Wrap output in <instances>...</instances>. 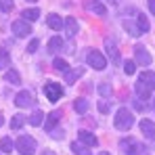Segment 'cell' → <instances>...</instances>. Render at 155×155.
<instances>
[{
	"label": "cell",
	"instance_id": "cell-9",
	"mask_svg": "<svg viewBox=\"0 0 155 155\" xmlns=\"http://www.w3.org/2000/svg\"><path fill=\"white\" fill-rule=\"evenodd\" d=\"M78 140L84 143L86 147H97V143H99V138H97L92 132H88V130H80V132H78Z\"/></svg>",
	"mask_w": 155,
	"mask_h": 155
},
{
	"label": "cell",
	"instance_id": "cell-24",
	"mask_svg": "<svg viewBox=\"0 0 155 155\" xmlns=\"http://www.w3.org/2000/svg\"><path fill=\"white\" fill-rule=\"evenodd\" d=\"M4 80H6V82H11V84H21V78H19V74H17L15 69L4 71Z\"/></svg>",
	"mask_w": 155,
	"mask_h": 155
},
{
	"label": "cell",
	"instance_id": "cell-16",
	"mask_svg": "<svg viewBox=\"0 0 155 155\" xmlns=\"http://www.w3.org/2000/svg\"><path fill=\"white\" fill-rule=\"evenodd\" d=\"M105 46H107V52H109L111 61H113V63H120V51H117V46H115L111 40H105Z\"/></svg>",
	"mask_w": 155,
	"mask_h": 155
},
{
	"label": "cell",
	"instance_id": "cell-12",
	"mask_svg": "<svg viewBox=\"0 0 155 155\" xmlns=\"http://www.w3.org/2000/svg\"><path fill=\"white\" fill-rule=\"evenodd\" d=\"M46 23H48V27H51V29H54V31H61V27H63V23H65V21H63V19H61L57 13H51V15L46 17Z\"/></svg>",
	"mask_w": 155,
	"mask_h": 155
},
{
	"label": "cell",
	"instance_id": "cell-17",
	"mask_svg": "<svg viewBox=\"0 0 155 155\" xmlns=\"http://www.w3.org/2000/svg\"><path fill=\"white\" fill-rule=\"evenodd\" d=\"M21 17H23V21L31 23V21H36V19L40 17V8H25V11L21 13Z\"/></svg>",
	"mask_w": 155,
	"mask_h": 155
},
{
	"label": "cell",
	"instance_id": "cell-23",
	"mask_svg": "<svg viewBox=\"0 0 155 155\" xmlns=\"http://www.w3.org/2000/svg\"><path fill=\"white\" fill-rule=\"evenodd\" d=\"M42 120H44V113H42L40 109H36V111L29 115V124H31V126H40V124H42Z\"/></svg>",
	"mask_w": 155,
	"mask_h": 155
},
{
	"label": "cell",
	"instance_id": "cell-14",
	"mask_svg": "<svg viewBox=\"0 0 155 155\" xmlns=\"http://www.w3.org/2000/svg\"><path fill=\"white\" fill-rule=\"evenodd\" d=\"M15 105H17V107H27V105H31V94H29L27 90L17 92V97H15Z\"/></svg>",
	"mask_w": 155,
	"mask_h": 155
},
{
	"label": "cell",
	"instance_id": "cell-38",
	"mask_svg": "<svg viewBox=\"0 0 155 155\" xmlns=\"http://www.w3.org/2000/svg\"><path fill=\"white\" fill-rule=\"evenodd\" d=\"M44 155H54V153H52V151H46V153H44Z\"/></svg>",
	"mask_w": 155,
	"mask_h": 155
},
{
	"label": "cell",
	"instance_id": "cell-34",
	"mask_svg": "<svg viewBox=\"0 0 155 155\" xmlns=\"http://www.w3.org/2000/svg\"><path fill=\"white\" fill-rule=\"evenodd\" d=\"M38 46H40V40H36V38H34V40L27 44V52H36V51H38Z\"/></svg>",
	"mask_w": 155,
	"mask_h": 155
},
{
	"label": "cell",
	"instance_id": "cell-10",
	"mask_svg": "<svg viewBox=\"0 0 155 155\" xmlns=\"http://www.w3.org/2000/svg\"><path fill=\"white\" fill-rule=\"evenodd\" d=\"M138 84H143L147 90H155V74L153 71H143L138 76Z\"/></svg>",
	"mask_w": 155,
	"mask_h": 155
},
{
	"label": "cell",
	"instance_id": "cell-29",
	"mask_svg": "<svg viewBox=\"0 0 155 155\" xmlns=\"http://www.w3.org/2000/svg\"><path fill=\"white\" fill-rule=\"evenodd\" d=\"M124 29L130 31V36H140L143 31L138 29V25H134V23H130V21H124Z\"/></svg>",
	"mask_w": 155,
	"mask_h": 155
},
{
	"label": "cell",
	"instance_id": "cell-8",
	"mask_svg": "<svg viewBox=\"0 0 155 155\" xmlns=\"http://www.w3.org/2000/svg\"><path fill=\"white\" fill-rule=\"evenodd\" d=\"M134 57H136V63H138V65H143V67L151 65V61H153V57L145 51V46H140V44L134 48Z\"/></svg>",
	"mask_w": 155,
	"mask_h": 155
},
{
	"label": "cell",
	"instance_id": "cell-18",
	"mask_svg": "<svg viewBox=\"0 0 155 155\" xmlns=\"http://www.w3.org/2000/svg\"><path fill=\"white\" fill-rule=\"evenodd\" d=\"M63 44H65V42H63V38H61V36L51 38V40H48V52H57L59 48H63Z\"/></svg>",
	"mask_w": 155,
	"mask_h": 155
},
{
	"label": "cell",
	"instance_id": "cell-32",
	"mask_svg": "<svg viewBox=\"0 0 155 155\" xmlns=\"http://www.w3.org/2000/svg\"><path fill=\"white\" fill-rule=\"evenodd\" d=\"M99 94L101 97H111V84H107V82L99 84Z\"/></svg>",
	"mask_w": 155,
	"mask_h": 155
},
{
	"label": "cell",
	"instance_id": "cell-27",
	"mask_svg": "<svg viewBox=\"0 0 155 155\" xmlns=\"http://www.w3.org/2000/svg\"><path fill=\"white\" fill-rule=\"evenodd\" d=\"M136 23H138V29H140V31H143V34H147V31H149V19H147V17H145V15H138V17H136Z\"/></svg>",
	"mask_w": 155,
	"mask_h": 155
},
{
	"label": "cell",
	"instance_id": "cell-4",
	"mask_svg": "<svg viewBox=\"0 0 155 155\" xmlns=\"http://www.w3.org/2000/svg\"><path fill=\"white\" fill-rule=\"evenodd\" d=\"M44 94H46V99H48L51 103H57V101L63 97V88H61V84H57V82H48V84H44Z\"/></svg>",
	"mask_w": 155,
	"mask_h": 155
},
{
	"label": "cell",
	"instance_id": "cell-39",
	"mask_svg": "<svg viewBox=\"0 0 155 155\" xmlns=\"http://www.w3.org/2000/svg\"><path fill=\"white\" fill-rule=\"evenodd\" d=\"M2 122H4V120H2V115H0V126H2Z\"/></svg>",
	"mask_w": 155,
	"mask_h": 155
},
{
	"label": "cell",
	"instance_id": "cell-26",
	"mask_svg": "<svg viewBox=\"0 0 155 155\" xmlns=\"http://www.w3.org/2000/svg\"><path fill=\"white\" fill-rule=\"evenodd\" d=\"M23 124H25V115H21V113L13 115V120H11V128H13V130H19Z\"/></svg>",
	"mask_w": 155,
	"mask_h": 155
},
{
	"label": "cell",
	"instance_id": "cell-15",
	"mask_svg": "<svg viewBox=\"0 0 155 155\" xmlns=\"http://www.w3.org/2000/svg\"><path fill=\"white\" fill-rule=\"evenodd\" d=\"M63 27H65V31H67V38H74L78 34V21L74 17H67L65 23H63Z\"/></svg>",
	"mask_w": 155,
	"mask_h": 155
},
{
	"label": "cell",
	"instance_id": "cell-2",
	"mask_svg": "<svg viewBox=\"0 0 155 155\" xmlns=\"http://www.w3.org/2000/svg\"><path fill=\"white\" fill-rule=\"evenodd\" d=\"M15 149H17L21 155H34V153H36V149H38L36 138H34V136H25V134L19 136L17 143H15Z\"/></svg>",
	"mask_w": 155,
	"mask_h": 155
},
{
	"label": "cell",
	"instance_id": "cell-25",
	"mask_svg": "<svg viewBox=\"0 0 155 155\" xmlns=\"http://www.w3.org/2000/svg\"><path fill=\"white\" fill-rule=\"evenodd\" d=\"M71 151H74V153L76 155H92L90 153V151H88V147H86V145H80V143H71Z\"/></svg>",
	"mask_w": 155,
	"mask_h": 155
},
{
	"label": "cell",
	"instance_id": "cell-5",
	"mask_svg": "<svg viewBox=\"0 0 155 155\" xmlns=\"http://www.w3.org/2000/svg\"><path fill=\"white\" fill-rule=\"evenodd\" d=\"M120 145H122V149H126V151H124L126 155H145L143 151H147V149H143V145H140V143H136V140H132V138L122 140Z\"/></svg>",
	"mask_w": 155,
	"mask_h": 155
},
{
	"label": "cell",
	"instance_id": "cell-28",
	"mask_svg": "<svg viewBox=\"0 0 155 155\" xmlns=\"http://www.w3.org/2000/svg\"><path fill=\"white\" fill-rule=\"evenodd\" d=\"M74 109H76L78 113H86L88 111V101L86 99H78L76 103H74Z\"/></svg>",
	"mask_w": 155,
	"mask_h": 155
},
{
	"label": "cell",
	"instance_id": "cell-36",
	"mask_svg": "<svg viewBox=\"0 0 155 155\" xmlns=\"http://www.w3.org/2000/svg\"><path fill=\"white\" fill-rule=\"evenodd\" d=\"M149 11L155 15V0H149Z\"/></svg>",
	"mask_w": 155,
	"mask_h": 155
},
{
	"label": "cell",
	"instance_id": "cell-1",
	"mask_svg": "<svg viewBox=\"0 0 155 155\" xmlns=\"http://www.w3.org/2000/svg\"><path fill=\"white\" fill-rule=\"evenodd\" d=\"M113 124H115V128L122 130V132H126L134 126V115H132V111H130L128 107H120L117 111H115V117H113Z\"/></svg>",
	"mask_w": 155,
	"mask_h": 155
},
{
	"label": "cell",
	"instance_id": "cell-30",
	"mask_svg": "<svg viewBox=\"0 0 155 155\" xmlns=\"http://www.w3.org/2000/svg\"><path fill=\"white\" fill-rule=\"evenodd\" d=\"M136 94L140 97V101H143V99L147 101V99H149V94H151V90H147L143 84H138V82H136Z\"/></svg>",
	"mask_w": 155,
	"mask_h": 155
},
{
	"label": "cell",
	"instance_id": "cell-6",
	"mask_svg": "<svg viewBox=\"0 0 155 155\" xmlns=\"http://www.w3.org/2000/svg\"><path fill=\"white\" fill-rule=\"evenodd\" d=\"M11 29H13V34H15V36H19V38H25V36H29V34H31V25H29L27 21H23V19L13 21Z\"/></svg>",
	"mask_w": 155,
	"mask_h": 155
},
{
	"label": "cell",
	"instance_id": "cell-13",
	"mask_svg": "<svg viewBox=\"0 0 155 155\" xmlns=\"http://www.w3.org/2000/svg\"><path fill=\"white\" fill-rule=\"evenodd\" d=\"M140 132H143L147 138H155V124L151 120H143V122H140Z\"/></svg>",
	"mask_w": 155,
	"mask_h": 155
},
{
	"label": "cell",
	"instance_id": "cell-19",
	"mask_svg": "<svg viewBox=\"0 0 155 155\" xmlns=\"http://www.w3.org/2000/svg\"><path fill=\"white\" fill-rule=\"evenodd\" d=\"M52 67H54L57 71H61V74H67V71H69V65H67V61H65V59H59V57L52 61Z\"/></svg>",
	"mask_w": 155,
	"mask_h": 155
},
{
	"label": "cell",
	"instance_id": "cell-33",
	"mask_svg": "<svg viewBox=\"0 0 155 155\" xmlns=\"http://www.w3.org/2000/svg\"><path fill=\"white\" fill-rule=\"evenodd\" d=\"M0 11L2 13H11L13 11V0H0Z\"/></svg>",
	"mask_w": 155,
	"mask_h": 155
},
{
	"label": "cell",
	"instance_id": "cell-20",
	"mask_svg": "<svg viewBox=\"0 0 155 155\" xmlns=\"http://www.w3.org/2000/svg\"><path fill=\"white\" fill-rule=\"evenodd\" d=\"M82 74H84V69H82V67H80V69H74V71L69 69V71L65 74V84H74V82H76Z\"/></svg>",
	"mask_w": 155,
	"mask_h": 155
},
{
	"label": "cell",
	"instance_id": "cell-3",
	"mask_svg": "<svg viewBox=\"0 0 155 155\" xmlns=\"http://www.w3.org/2000/svg\"><path fill=\"white\" fill-rule=\"evenodd\" d=\"M86 63H88V67H92V69H97V71H103L105 67H107V59H105L99 51L88 52V54H86Z\"/></svg>",
	"mask_w": 155,
	"mask_h": 155
},
{
	"label": "cell",
	"instance_id": "cell-31",
	"mask_svg": "<svg viewBox=\"0 0 155 155\" xmlns=\"http://www.w3.org/2000/svg\"><path fill=\"white\" fill-rule=\"evenodd\" d=\"M134 71H136V61H126L124 63V74L126 76H132Z\"/></svg>",
	"mask_w": 155,
	"mask_h": 155
},
{
	"label": "cell",
	"instance_id": "cell-21",
	"mask_svg": "<svg viewBox=\"0 0 155 155\" xmlns=\"http://www.w3.org/2000/svg\"><path fill=\"white\" fill-rule=\"evenodd\" d=\"M13 149H15V143H13L8 136H4V138L0 140V151H2V153H11Z\"/></svg>",
	"mask_w": 155,
	"mask_h": 155
},
{
	"label": "cell",
	"instance_id": "cell-40",
	"mask_svg": "<svg viewBox=\"0 0 155 155\" xmlns=\"http://www.w3.org/2000/svg\"><path fill=\"white\" fill-rule=\"evenodd\" d=\"M27 2H36V0H27Z\"/></svg>",
	"mask_w": 155,
	"mask_h": 155
},
{
	"label": "cell",
	"instance_id": "cell-37",
	"mask_svg": "<svg viewBox=\"0 0 155 155\" xmlns=\"http://www.w3.org/2000/svg\"><path fill=\"white\" fill-rule=\"evenodd\" d=\"M99 155H111V153H109V151H101Z\"/></svg>",
	"mask_w": 155,
	"mask_h": 155
},
{
	"label": "cell",
	"instance_id": "cell-11",
	"mask_svg": "<svg viewBox=\"0 0 155 155\" xmlns=\"http://www.w3.org/2000/svg\"><path fill=\"white\" fill-rule=\"evenodd\" d=\"M59 120H61V111H59V109L51 111V113H48V117L44 120V130L52 132V130H54V126L59 124Z\"/></svg>",
	"mask_w": 155,
	"mask_h": 155
},
{
	"label": "cell",
	"instance_id": "cell-22",
	"mask_svg": "<svg viewBox=\"0 0 155 155\" xmlns=\"http://www.w3.org/2000/svg\"><path fill=\"white\" fill-rule=\"evenodd\" d=\"M6 67H11V54L8 51H0V71H4Z\"/></svg>",
	"mask_w": 155,
	"mask_h": 155
},
{
	"label": "cell",
	"instance_id": "cell-7",
	"mask_svg": "<svg viewBox=\"0 0 155 155\" xmlns=\"http://www.w3.org/2000/svg\"><path fill=\"white\" fill-rule=\"evenodd\" d=\"M84 6H86V11H90V13H94V15H101V17L107 15V6H105L101 0H86Z\"/></svg>",
	"mask_w": 155,
	"mask_h": 155
},
{
	"label": "cell",
	"instance_id": "cell-35",
	"mask_svg": "<svg viewBox=\"0 0 155 155\" xmlns=\"http://www.w3.org/2000/svg\"><path fill=\"white\" fill-rule=\"evenodd\" d=\"M99 111L101 113H109V103L107 101H99Z\"/></svg>",
	"mask_w": 155,
	"mask_h": 155
},
{
	"label": "cell",
	"instance_id": "cell-41",
	"mask_svg": "<svg viewBox=\"0 0 155 155\" xmlns=\"http://www.w3.org/2000/svg\"><path fill=\"white\" fill-rule=\"evenodd\" d=\"M153 103H155V99H153Z\"/></svg>",
	"mask_w": 155,
	"mask_h": 155
}]
</instances>
